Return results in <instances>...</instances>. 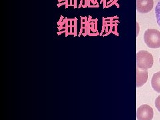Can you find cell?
I'll return each mask as SVG.
<instances>
[{
  "mask_svg": "<svg viewBox=\"0 0 160 120\" xmlns=\"http://www.w3.org/2000/svg\"><path fill=\"white\" fill-rule=\"evenodd\" d=\"M137 68L142 70H148L153 66V57L152 55L145 50L139 51L136 54Z\"/></svg>",
  "mask_w": 160,
  "mask_h": 120,
  "instance_id": "6da1fadb",
  "label": "cell"
},
{
  "mask_svg": "<svg viewBox=\"0 0 160 120\" xmlns=\"http://www.w3.org/2000/svg\"><path fill=\"white\" fill-rule=\"evenodd\" d=\"M144 42L149 48H160V32L155 29H148L144 33Z\"/></svg>",
  "mask_w": 160,
  "mask_h": 120,
  "instance_id": "7a4b0ae2",
  "label": "cell"
},
{
  "mask_svg": "<svg viewBox=\"0 0 160 120\" xmlns=\"http://www.w3.org/2000/svg\"><path fill=\"white\" fill-rule=\"evenodd\" d=\"M153 109L149 105L145 104L139 106L136 112L138 120H152L153 118Z\"/></svg>",
  "mask_w": 160,
  "mask_h": 120,
  "instance_id": "3957f363",
  "label": "cell"
},
{
  "mask_svg": "<svg viewBox=\"0 0 160 120\" xmlns=\"http://www.w3.org/2000/svg\"><path fill=\"white\" fill-rule=\"evenodd\" d=\"M153 0H136L137 11L140 13H148L153 8Z\"/></svg>",
  "mask_w": 160,
  "mask_h": 120,
  "instance_id": "277c9868",
  "label": "cell"
},
{
  "mask_svg": "<svg viewBox=\"0 0 160 120\" xmlns=\"http://www.w3.org/2000/svg\"><path fill=\"white\" fill-rule=\"evenodd\" d=\"M148 79V70H140L137 68L136 69V87L140 88L146 83Z\"/></svg>",
  "mask_w": 160,
  "mask_h": 120,
  "instance_id": "5b68a950",
  "label": "cell"
},
{
  "mask_svg": "<svg viewBox=\"0 0 160 120\" xmlns=\"http://www.w3.org/2000/svg\"><path fill=\"white\" fill-rule=\"evenodd\" d=\"M151 84L155 91L160 93V72L153 74L152 78Z\"/></svg>",
  "mask_w": 160,
  "mask_h": 120,
  "instance_id": "8992f818",
  "label": "cell"
},
{
  "mask_svg": "<svg viewBox=\"0 0 160 120\" xmlns=\"http://www.w3.org/2000/svg\"><path fill=\"white\" fill-rule=\"evenodd\" d=\"M155 14H156V18L158 26L160 27V1L156 5V8H155Z\"/></svg>",
  "mask_w": 160,
  "mask_h": 120,
  "instance_id": "52a82bcc",
  "label": "cell"
},
{
  "mask_svg": "<svg viewBox=\"0 0 160 120\" xmlns=\"http://www.w3.org/2000/svg\"><path fill=\"white\" fill-rule=\"evenodd\" d=\"M155 106H156L157 109L160 112V96H159L155 101Z\"/></svg>",
  "mask_w": 160,
  "mask_h": 120,
  "instance_id": "ba28073f",
  "label": "cell"
},
{
  "mask_svg": "<svg viewBox=\"0 0 160 120\" xmlns=\"http://www.w3.org/2000/svg\"><path fill=\"white\" fill-rule=\"evenodd\" d=\"M63 3H60V4H58V6H62Z\"/></svg>",
  "mask_w": 160,
  "mask_h": 120,
  "instance_id": "9c48e42d",
  "label": "cell"
},
{
  "mask_svg": "<svg viewBox=\"0 0 160 120\" xmlns=\"http://www.w3.org/2000/svg\"><path fill=\"white\" fill-rule=\"evenodd\" d=\"M159 62H160V59H159Z\"/></svg>",
  "mask_w": 160,
  "mask_h": 120,
  "instance_id": "30bf717a",
  "label": "cell"
}]
</instances>
